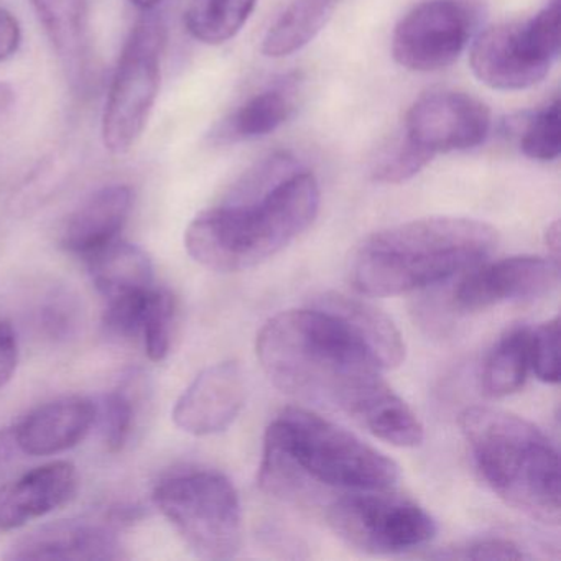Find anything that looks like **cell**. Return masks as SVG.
<instances>
[{"label": "cell", "mask_w": 561, "mask_h": 561, "mask_svg": "<svg viewBox=\"0 0 561 561\" xmlns=\"http://www.w3.org/2000/svg\"><path fill=\"white\" fill-rule=\"evenodd\" d=\"M320 185L300 167L252 198L199 213L185 231L190 257L209 271H248L287 248L320 209Z\"/></svg>", "instance_id": "obj_3"}, {"label": "cell", "mask_w": 561, "mask_h": 561, "mask_svg": "<svg viewBox=\"0 0 561 561\" xmlns=\"http://www.w3.org/2000/svg\"><path fill=\"white\" fill-rule=\"evenodd\" d=\"M497 245L478 219L433 216L374 232L354 252L350 277L359 294L393 297L474 268Z\"/></svg>", "instance_id": "obj_4"}, {"label": "cell", "mask_w": 561, "mask_h": 561, "mask_svg": "<svg viewBox=\"0 0 561 561\" xmlns=\"http://www.w3.org/2000/svg\"><path fill=\"white\" fill-rule=\"evenodd\" d=\"M163 0H130V4L144 12H152L157 5L162 4Z\"/></svg>", "instance_id": "obj_37"}, {"label": "cell", "mask_w": 561, "mask_h": 561, "mask_svg": "<svg viewBox=\"0 0 561 561\" xmlns=\"http://www.w3.org/2000/svg\"><path fill=\"white\" fill-rule=\"evenodd\" d=\"M435 560H525V553L517 543L505 538H479L468 543L448 547L430 554Z\"/></svg>", "instance_id": "obj_30"}, {"label": "cell", "mask_w": 561, "mask_h": 561, "mask_svg": "<svg viewBox=\"0 0 561 561\" xmlns=\"http://www.w3.org/2000/svg\"><path fill=\"white\" fill-rule=\"evenodd\" d=\"M78 305L67 291H57L42 311V321L50 336L67 337L77 327Z\"/></svg>", "instance_id": "obj_31"}, {"label": "cell", "mask_w": 561, "mask_h": 561, "mask_svg": "<svg viewBox=\"0 0 561 561\" xmlns=\"http://www.w3.org/2000/svg\"><path fill=\"white\" fill-rule=\"evenodd\" d=\"M489 129L488 106L456 91L425 94L413 103L405 119L407 137L432 156L474 149L484 142Z\"/></svg>", "instance_id": "obj_11"}, {"label": "cell", "mask_w": 561, "mask_h": 561, "mask_svg": "<svg viewBox=\"0 0 561 561\" xmlns=\"http://www.w3.org/2000/svg\"><path fill=\"white\" fill-rule=\"evenodd\" d=\"M15 107L14 88L4 81H0V123H4Z\"/></svg>", "instance_id": "obj_35"}, {"label": "cell", "mask_w": 561, "mask_h": 561, "mask_svg": "<svg viewBox=\"0 0 561 561\" xmlns=\"http://www.w3.org/2000/svg\"><path fill=\"white\" fill-rule=\"evenodd\" d=\"M399 466L336 423L288 407L265 432L259 468L262 491L290 502H313L324 491L393 488Z\"/></svg>", "instance_id": "obj_2"}, {"label": "cell", "mask_w": 561, "mask_h": 561, "mask_svg": "<svg viewBox=\"0 0 561 561\" xmlns=\"http://www.w3.org/2000/svg\"><path fill=\"white\" fill-rule=\"evenodd\" d=\"M459 425L489 488L528 517L558 525L560 461L550 438L528 420L491 407H469Z\"/></svg>", "instance_id": "obj_5"}, {"label": "cell", "mask_w": 561, "mask_h": 561, "mask_svg": "<svg viewBox=\"0 0 561 561\" xmlns=\"http://www.w3.org/2000/svg\"><path fill=\"white\" fill-rule=\"evenodd\" d=\"M520 149L528 159L538 160V162H551L560 157V101L554 100L531 117L522 136Z\"/></svg>", "instance_id": "obj_26"}, {"label": "cell", "mask_w": 561, "mask_h": 561, "mask_svg": "<svg viewBox=\"0 0 561 561\" xmlns=\"http://www.w3.org/2000/svg\"><path fill=\"white\" fill-rule=\"evenodd\" d=\"M530 328L507 331L482 366V392L491 399L512 396L524 387L530 370Z\"/></svg>", "instance_id": "obj_21"}, {"label": "cell", "mask_w": 561, "mask_h": 561, "mask_svg": "<svg viewBox=\"0 0 561 561\" xmlns=\"http://www.w3.org/2000/svg\"><path fill=\"white\" fill-rule=\"evenodd\" d=\"M153 502L196 557L231 560L241 550V502L221 472L199 469L170 476L157 484Z\"/></svg>", "instance_id": "obj_6"}, {"label": "cell", "mask_w": 561, "mask_h": 561, "mask_svg": "<svg viewBox=\"0 0 561 561\" xmlns=\"http://www.w3.org/2000/svg\"><path fill=\"white\" fill-rule=\"evenodd\" d=\"M337 0H295L265 35L262 54L282 58L307 47L330 21Z\"/></svg>", "instance_id": "obj_22"}, {"label": "cell", "mask_w": 561, "mask_h": 561, "mask_svg": "<svg viewBox=\"0 0 561 561\" xmlns=\"http://www.w3.org/2000/svg\"><path fill=\"white\" fill-rule=\"evenodd\" d=\"M21 44V22L9 9L0 8V64L14 58Z\"/></svg>", "instance_id": "obj_33"}, {"label": "cell", "mask_w": 561, "mask_h": 561, "mask_svg": "<svg viewBox=\"0 0 561 561\" xmlns=\"http://www.w3.org/2000/svg\"><path fill=\"white\" fill-rule=\"evenodd\" d=\"M295 110L290 83L271 88L245 101L226 123L229 140H252L275 133Z\"/></svg>", "instance_id": "obj_23"}, {"label": "cell", "mask_w": 561, "mask_h": 561, "mask_svg": "<svg viewBox=\"0 0 561 561\" xmlns=\"http://www.w3.org/2000/svg\"><path fill=\"white\" fill-rule=\"evenodd\" d=\"M318 301L336 311L367 344L383 370L396 369L405 359V343L396 323L373 305L341 294H323Z\"/></svg>", "instance_id": "obj_20"}, {"label": "cell", "mask_w": 561, "mask_h": 561, "mask_svg": "<svg viewBox=\"0 0 561 561\" xmlns=\"http://www.w3.org/2000/svg\"><path fill=\"white\" fill-rule=\"evenodd\" d=\"M19 453H21V449H19L18 443H15L12 426L0 430V476L4 474L14 465Z\"/></svg>", "instance_id": "obj_34"}, {"label": "cell", "mask_w": 561, "mask_h": 561, "mask_svg": "<svg viewBox=\"0 0 561 561\" xmlns=\"http://www.w3.org/2000/svg\"><path fill=\"white\" fill-rule=\"evenodd\" d=\"M18 364V333L9 321H0V387H4L12 379Z\"/></svg>", "instance_id": "obj_32"}, {"label": "cell", "mask_w": 561, "mask_h": 561, "mask_svg": "<svg viewBox=\"0 0 561 561\" xmlns=\"http://www.w3.org/2000/svg\"><path fill=\"white\" fill-rule=\"evenodd\" d=\"M123 547L113 522L77 518L34 531L14 545L11 560H117Z\"/></svg>", "instance_id": "obj_14"}, {"label": "cell", "mask_w": 561, "mask_h": 561, "mask_svg": "<svg viewBox=\"0 0 561 561\" xmlns=\"http://www.w3.org/2000/svg\"><path fill=\"white\" fill-rule=\"evenodd\" d=\"M101 428L107 449L111 453L123 451L136 426V400L127 389L113 390L104 397L103 405L98 409Z\"/></svg>", "instance_id": "obj_28"}, {"label": "cell", "mask_w": 561, "mask_h": 561, "mask_svg": "<svg viewBox=\"0 0 561 561\" xmlns=\"http://www.w3.org/2000/svg\"><path fill=\"white\" fill-rule=\"evenodd\" d=\"M77 468L54 461L0 485V531L24 527L67 504L77 492Z\"/></svg>", "instance_id": "obj_16"}, {"label": "cell", "mask_w": 561, "mask_h": 561, "mask_svg": "<svg viewBox=\"0 0 561 561\" xmlns=\"http://www.w3.org/2000/svg\"><path fill=\"white\" fill-rule=\"evenodd\" d=\"M471 35V15L459 0H426L396 27L392 55L410 71H438L458 60Z\"/></svg>", "instance_id": "obj_10"}, {"label": "cell", "mask_w": 561, "mask_h": 561, "mask_svg": "<svg viewBox=\"0 0 561 561\" xmlns=\"http://www.w3.org/2000/svg\"><path fill=\"white\" fill-rule=\"evenodd\" d=\"M133 205L130 186L116 183L96 190L71 213L61 232V248L68 254L88 261L119 239Z\"/></svg>", "instance_id": "obj_17"}, {"label": "cell", "mask_w": 561, "mask_h": 561, "mask_svg": "<svg viewBox=\"0 0 561 561\" xmlns=\"http://www.w3.org/2000/svg\"><path fill=\"white\" fill-rule=\"evenodd\" d=\"M84 262L106 301L153 287L152 261L139 245L117 239Z\"/></svg>", "instance_id": "obj_19"}, {"label": "cell", "mask_w": 561, "mask_h": 561, "mask_svg": "<svg viewBox=\"0 0 561 561\" xmlns=\"http://www.w3.org/2000/svg\"><path fill=\"white\" fill-rule=\"evenodd\" d=\"M245 402V380L234 360L206 367L173 407V422L195 436L216 435L234 423Z\"/></svg>", "instance_id": "obj_13"}, {"label": "cell", "mask_w": 561, "mask_h": 561, "mask_svg": "<svg viewBox=\"0 0 561 561\" xmlns=\"http://www.w3.org/2000/svg\"><path fill=\"white\" fill-rule=\"evenodd\" d=\"M558 271V262L535 255L479 265L459 284L453 304L458 310L481 311L505 301L534 300L557 287Z\"/></svg>", "instance_id": "obj_12"}, {"label": "cell", "mask_w": 561, "mask_h": 561, "mask_svg": "<svg viewBox=\"0 0 561 561\" xmlns=\"http://www.w3.org/2000/svg\"><path fill=\"white\" fill-rule=\"evenodd\" d=\"M163 27L147 12L121 51L101 121L104 147L113 156L130 152L149 124L162 81Z\"/></svg>", "instance_id": "obj_7"}, {"label": "cell", "mask_w": 561, "mask_h": 561, "mask_svg": "<svg viewBox=\"0 0 561 561\" xmlns=\"http://www.w3.org/2000/svg\"><path fill=\"white\" fill-rule=\"evenodd\" d=\"M530 370L541 382H560V318H551L531 330Z\"/></svg>", "instance_id": "obj_29"}, {"label": "cell", "mask_w": 561, "mask_h": 561, "mask_svg": "<svg viewBox=\"0 0 561 561\" xmlns=\"http://www.w3.org/2000/svg\"><path fill=\"white\" fill-rule=\"evenodd\" d=\"M257 0H192L185 12L186 31L206 45L234 38L254 12Z\"/></svg>", "instance_id": "obj_24"}, {"label": "cell", "mask_w": 561, "mask_h": 561, "mask_svg": "<svg viewBox=\"0 0 561 561\" xmlns=\"http://www.w3.org/2000/svg\"><path fill=\"white\" fill-rule=\"evenodd\" d=\"M560 51V4L524 22L495 25L482 32L471 47L469 64L485 87L520 91L540 83Z\"/></svg>", "instance_id": "obj_9"}, {"label": "cell", "mask_w": 561, "mask_h": 561, "mask_svg": "<svg viewBox=\"0 0 561 561\" xmlns=\"http://www.w3.org/2000/svg\"><path fill=\"white\" fill-rule=\"evenodd\" d=\"M433 157L435 156L416 146L405 134L377 153L370 175L376 182L397 185L419 175Z\"/></svg>", "instance_id": "obj_25"}, {"label": "cell", "mask_w": 561, "mask_h": 561, "mask_svg": "<svg viewBox=\"0 0 561 561\" xmlns=\"http://www.w3.org/2000/svg\"><path fill=\"white\" fill-rule=\"evenodd\" d=\"M545 239H547L548 249L553 254V261L558 262V257H560V222L554 221L548 226Z\"/></svg>", "instance_id": "obj_36"}, {"label": "cell", "mask_w": 561, "mask_h": 561, "mask_svg": "<svg viewBox=\"0 0 561 561\" xmlns=\"http://www.w3.org/2000/svg\"><path fill=\"white\" fill-rule=\"evenodd\" d=\"M96 419L98 407L90 399L64 397L32 410L12 433L22 455H60L83 442Z\"/></svg>", "instance_id": "obj_15"}, {"label": "cell", "mask_w": 561, "mask_h": 561, "mask_svg": "<svg viewBox=\"0 0 561 561\" xmlns=\"http://www.w3.org/2000/svg\"><path fill=\"white\" fill-rule=\"evenodd\" d=\"M255 351L282 392L341 410L357 425L392 390L373 351L317 298L304 310L271 318L259 331Z\"/></svg>", "instance_id": "obj_1"}, {"label": "cell", "mask_w": 561, "mask_h": 561, "mask_svg": "<svg viewBox=\"0 0 561 561\" xmlns=\"http://www.w3.org/2000/svg\"><path fill=\"white\" fill-rule=\"evenodd\" d=\"M173 318H175V300L172 294L163 288H157L142 333H140V341L146 347L147 356L153 363H160L170 353Z\"/></svg>", "instance_id": "obj_27"}, {"label": "cell", "mask_w": 561, "mask_h": 561, "mask_svg": "<svg viewBox=\"0 0 561 561\" xmlns=\"http://www.w3.org/2000/svg\"><path fill=\"white\" fill-rule=\"evenodd\" d=\"M327 518L344 543L370 554L405 553L436 535L432 515L392 488L343 492L328 505Z\"/></svg>", "instance_id": "obj_8"}, {"label": "cell", "mask_w": 561, "mask_h": 561, "mask_svg": "<svg viewBox=\"0 0 561 561\" xmlns=\"http://www.w3.org/2000/svg\"><path fill=\"white\" fill-rule=\"evenodd\" d=\"M35 12L73 87L87 75L90 0H32Z\"/></svg>", "instance_id": "obj_18"}]
</instances>
